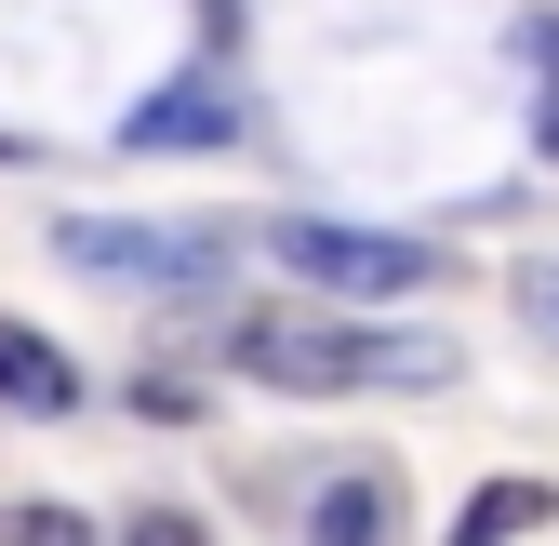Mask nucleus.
Returning a JSON list of instances; mask_svg holds the SVG:
<instances>
[{"label":"nucleus","mask_w":559,"mask_h":546,"mask_svg":"<svg viewBox=\"0 0 559 546\" xmlns=\"http://www.w3.org/2000/svg\"><path fill=\"white\" fill-rule=\"evenodd\" d=\"M0 546H94V520L53 507V494H14V507H0Z\"/></svg>","instance_id":"obj_8"},{"label":"nucleus","mask_w":559,"mask_h":546,"mask_svg":"<svg viewBox=\"0 0 559 546\" xmlns=\"http://www.w3.org/2000/svg\"><path fill=\"white\" fill-rule=\"evenodd\" d=\"M546 520H559L546 480H479V494L453 507V546H520V533H546Z\"/></svg>","instance_id":"obj_6"},{"label":"nucleus","mask_w":559,"mask_h":546,"mask_svg":"<svg viewBox=\"0 0 559 546\" xmlns=\"http://www.w3.org/2000/svg\"><path fill=\"white\" fill-rule=\"evenodd\" d=\"M133 546H200V520H187V507H147V520H133Z\"/></svg>","instance_id":"obj_11"},{"label":"nucleus","mask_w":559,"mask_h":546,"mask_svg":"<svg viewBox=\"0 0 559 546\" xmlns=\"http://www.w3.org/2000/svg\"><path fill=\"white\" fill-rule=\"evenodd\" d=\"M520 320H533L546 347H559V266H520Z\"/></svg>","instance_id":"obj_10"},{"label":"nucleus","mask_w":559,"mask_h":546,"mask_svg":"<svg viewBox=\"0 0 559 546\" xmlns=\"http://www.w3.org/2000/svg\"><path fill=\"white\" fill-rule=\"evenodd\" d=\"M0 400H14V414H81V360H67L53 347V333H14V320H0Z\"/></svg>","instance_id":"obj_5"},{"label":"nucleus","mask_w":559,"mask_h":546,"mask_svg":"<svg viewBox=\"0 0 559 546\" xmlns=\"http://www.w3.org/2000/svg\"><path fill=\"white\" fill-rule=\"evenodd\" d=\"M0 161H14V133H0Z\"/></svg>","instance_id":"obj_12"},{"label":"nucleus","mask_w":559,"mask_h":546,"mask_svg":"<svg viewBox=\"0 0 559 546\" xmlns=\"http://www.w3.org/2000/svg\"><path fill=\"white\" fill-rule=\"evenodd\" d=\"M227 133H240V94L227 81H174V94H147V107L120 120V147L160 161V147H227Z\"/></svg>","instance_id":"obj_4"},{"label":"nucleus","mask_w":559,"mask_h":546,"mask_svg":"<svg viewBox=\"0 0 559 546\" xmlns=\"http://www.w3.org/2000/svg\"><path fill=\"white\" fill-rule=\"evenodd\" d=\"M133 414H147V427H187V414H200V387H174V373H147V387H133Z\"/></svg>","instance_id":"obj_9"},{"label":"nucleus","mask_w":559,"mask_h":546,"mask_svg":"<svg viewBox=\"0 0 559 546\" xmlns=\"http://www.w3.org/2000/svg\"><path fill=\"white\" fill-rule=\"evenodd\" d=\"M200 14H227V0H200Z\"/></svg>","instance_id":"obj_13"},{"label":"nucleus","mask_w":559,"mask_h":546,"mask_svg":"<svg viewBox=\"0 0 559 546\" xmlns=\"http://www.w3.org/2000/svg\"><path fill=\"white\" fill-rule=\"evenodd\" d=\"M227 360H240L253 387H294V400H333V387H440V373H453L440 333H360L333 294L227 320Z\"/></svg>","instance_id":"obj_1"},{"label":"nucleus","mask_w":559,"mask_h":546,"mask_svg":"<svg viewBox=\"0 0 559 546\" xmlns=\"http://www.w3.org/2000/svg\"><path fill=\"white\" fill-rule=\"evenodd\" d=\"M53 253L94 266V281H147V294H200V281H227V227H107V214H67Z\"/></svg>","instance_id":"obj_3"},{"label":"nucleus","mask_w":559,"mask_h":546,"mask_svg":"<svg viewBox=\"0 0 559 546\" xmlns=\"http://www.w3.org/2000/svg\"><path fill=\"white\" fill-rule=\"evenodd\" d=\"M280 266H294L307 294H333V307H400V294H427L440 266H427V240H386V227H333V214H294L266 240Z\"/></svg>","instance_id":"obj_2"},{"label":"nucleus","mask_w":559,"mask_h":546,"mask_svg":"<svg viewBox=\"0 0 559 546\" xmlns=\"http://www.w3.org/2000/svg\"><path fill=\"white\" fill-rule=\"evenodd\" d=\"M307 546H386V494H373V480H333V494L307 507Z\"/></svg>","instance_id":"obj_7"}]
</instances>
